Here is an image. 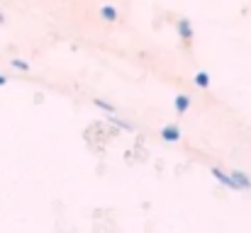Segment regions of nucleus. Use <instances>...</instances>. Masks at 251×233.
<instances>
[{"instance_id":"6e6552de","label":"nucleus","mask_w":251,"mask_h":233,"mask_svg":"<svg viewBox=\"0 0 251 233\" xmlns=\"http://www.w3.org/2000/svg\"><path fill=\"white\" fill-rule=\"evenodd\" d=\"M12 68H17V71H29V64L27 61H22V59H12Z\"/></svg>"},{"instance_id":"20e7f679","label":"nucleus","mask_w":251,"mask_h":233,"mask_svg":"<svg viewBox=\"0 0 251 233\" xmlns=\"http://www.w3.org/2000/svg\"><path fill=\"white\" fill-rule=\"evenodd\" d=\"M161 139H164V141H171V144L178 141V139H180V129H178L176 124H166V127L161 129Z\"/></svg>"},{"instance_id":"1a4fd4ad","label":"nucleus","mask_w":251,"mask_h":233,"mask_svg":"<svg viewBox=\"0 0 251 233\" xmlns=\"http://www.w3.org/2000/svg\"><path fill=\"white\" fill-rule=\"evenodd\" d=\"M95 107H100L102 112H107V114H112L115 112V107L110 105V102H105V100H95Z\"/></svg>"},{"instance_id":"9b49d317","label":"nucleus","mask_w":251,"mask_h":233,"mask_svg":"<svg viewBox=\"0 0 251 233\" xmlns=\"http://www.w3.org/2000/svg\"><path fill=\"white\" fill-rule=\"evenodd\" d=\"M0 24H5V15L2 12H0Z\"/></svg>"},{"instance_id":"423d86ee","label":"nucleus","mask_w":251,"mask_h":233,"mask_svg":"<svg viewBox=\"0 0 251 233\" xmlns=\"http://www.w3.org/2000/svg\"><path fill=\"white\" fill-rule=\"evenodd\" d=\"M100 17H102L105 22H115V20H117V7H115V5H102V7H100Z\"/></svg>"},{"instance_id":"f03ea898","label":"nucleus","mask_w":251,"mask_h":233,"mask_svg":"<svg viewBox=\"0 0 251 233\" xmlns=\"http://www.w3.org/2000/svg\"><path fill=\"white\" fill-rule=\"evenodd\" d=\"M210 172H212V177H215L220 185H225V187H229V190H237V185H234V180H232L229 172H222L220 168H212Z\"/></svg>"},{"instance_id":"f257e3e1","label":"nucleus","mask_w":251,"mask_h":233,"mask_svg":"<svg viewBox=\"0 0 251 233\" xmlns=\"http://www.w3.org/2000/svg\"><path fill=\"white\" fill-rule=\"evenodd\" d=\"M176 32H178V37H180L183 42H190V39H193V24H190V20H188V17H180V20L176 22Z\"/></svg>"},{"instance_id":"39448f33","label":"nucleus","mask_w":251,"mask_h":233,"mask_svg":"<svg viewBox=\"0 0 251 233\" xmlns=\"http://www.w3.org/2000/svg\"><path fill=\"white\" fill-rule=\"evenodd\" d=\"M173 107H176V112H178V114H185V112H188V107H190V97H188V95H176Z\"/></svg>"},{"instance_id":"7ed1b4c3","label":"nucleus","mask_w":251,"mask_h":233,"mask_svg":"<svg viewBox=\"0 0 251 233\" xmlns=\"http://www.w3.org/2000/svg\"><path fill=\"white\" fill-rule=\"evenodd\" d=\"M229 175H232V180H234L237 190H251V180H249V175H247V172H242V170H232Z\"/></svg>"},{"instance_id":"0eeeda50","label":"nucleus","mask_w":251,"mask_h":233,"mask_svg":"<svg viewBox=\"0 0 251 233\" xmlns=\"http://www.w3.org/2000/svg\"><path fill=\"white\" fill-rule=\"evenodd\" d=\"M193 83H195L200 90H207V87H210V76H207V71H198L195 78H193Z\"/></svg>"},{"instance_id":"9d476101","label":"nucleus","mask_w":251,"mask_h":233,"mask_svg":"<svg viewBox=\"0 0 251 233\" xmlns=\"http://www.w3.org/2000/svg\"><path fill=\"white\" fill-rule=\"evenodd\" d=\"M5 83H7V78H5V76H0V87H2Z\"/></svg>"}]
</instances>
